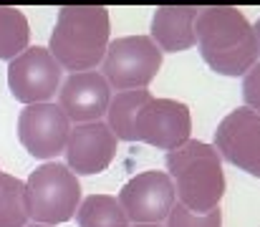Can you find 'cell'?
Returning a JSON list of instances; mask_svg holds the SVG:
<instances>
[{
  "label": "cell",
  "instance_id": "6da1fadb",
  "mask_svg": "<svg viewBox=\"0 0 260 227\" xmlns=\"http://www.w3.org/2000/svg\"><path fill=\"white\" fill-rule=\"evenodd\" d=\"M194 41L205 63L220 76H245L260 58L255 30L235 5L200 8Z\"/></svg>",
  "mask_w": 260,
  "mask_h": 227
},
{
  "label": "cell",
  "instance_id": "7a4b0ae2",
  "mask_svg": "<svg viewBox=\"0 0 260 227\" xmlns=\"http://www.w3.org/2000/svg\"><path fill=\"white\" fill-rule=\"evenodd\" d=\"M111 20L104 5H66L58 10L48 51L63 71L81 74L101 63Z\"/></svg>",
  "mask_w": 260,
  "mask_h": 227
},
{
  "label": "cell",
  "instance_id": "3957f363",
  "mask_svg": "<svg viewBox=\"0 0 260 227\" xmlns=\"http://www.w3.org/2000/svg\"><path fill=\"white\" fill-rule=\"evenodd\" d=\"M167 174L177 202L192 212H210L225 197L222 159L212 144L189 139L179 149L167 151Z\"/></svg>",
  "mask_w": 260,
  "mask_h": 227
},
{
  "label": "cell",
  "instance_id": "277c9868",
  "mask_svg": "<svg viewBox=\"0 0 260 227\" xmlns=\"http://www.w3.org/2000/svg\"><path fill=\"white\" fill-rule=\"evenodd\" d=\"M28 217L36 225L69 222L81 205V182L61 161H46L25 179Z\"/></svg>",
  "mask_w": 260,
  "mask_h": 227
},
{
  "label": "cell",
  "instance_id": "5b68a950",
  "mask_svg": "<svg viewBox=\"0 0 260 227\" xmlns=\"http://www.w3.org/2000/svg\"><path fill=\"white\" fill-rule=\"evenodd\" d=\"M162 69V51L149 36L109 41L101 58V76L116 91L147 88Z\"/></svg>",
  "mask_w": 260,
  "mask_h": 227
},
{
  "label": "cell",
  "instance_id": "8992f818",
  "mask_svg": "<svg viewBox=\"0 0 260 227\" xmlns=\"http://www.w3.org/2000/svg\"><path fill=\"white\" fill-rule=\"evenodd\" d=\"M192 114L187 104L174 99H149L134 116L132 142H144L149 147L172 151L189 142Z\"/></svg>",
  "mask_w": 260,
  "mask_h": 227
},
{
  "label": "cell",
  "instance_id": "52a82bcc",
  "mask_svg": "<svg viewBox=\"0 0 260 227\" xmlns=\"http://www.w3.org/2000/svg\"><path fill=\"white\" fill-rule=\"evenodd\" d=\"M61 78L63 69L43 46L25 48L20 56L8 61V88L13 99L25 106L51 101L61 88Z\"/></svg>",
  "mask_w": 260,
  "mask_h": 227
},
{
  "label": "cell",
  "instance_id": "ba28073f",
  "mask_svg": "<svg viewBox=\"0 0 260 227\" xmlns=\"http://www.w3.org/2000/svg\"><path fill=\"white\" fill-rule=\"evenodd\" d=\"M119 205L134 225H159L172 212L177 194L167 172L147 169L119 189Z\"/></svg>",
  "mask_w": 260,
  "mask_h": 227
},
{
  "label": "cell",
  "instance_id": "9c48e42d",
  "mask_svg": "<svg viewBox=\"0 0 260 227\" xmlns=\"http://www.w3.org/2000/svg\"><path fill=\"white\" fill-rule=\"evenodd\" d=\"M71 121L58 104H30L18 116V139L25 151L36 159L51 161L63 154L69 142Z\"/></svg>",
  "mask_w": 260,
  "mask_h": 227
},
{
  "label": "cell",
  "instance_id": "30bf717a",
  "mask_svg": "<svg viewBox=\"0 0 260 227\" xmlns=\"http://www.w3.org/2000/svg\"><path fill=\"white\" fill-rule=\"evenodd\" d=\"M215 151L238 169L260 179V114L248 106L230 111L215 132Z\"/></svg>",
  "mask_w": 260,
  "mask_h": 227
},
{
  "label": "cell",
  "instance_id": "8fae6325",
  "mask_svg": "<svg viewBox=\"0 0 260 227\" xmlns=\"http://www.w3.org/2000/svg\"><path fill=\"white\" fill-rule=\"evenodd\" d=\"M116 137L106 121L74 124L66 142V167L74 174H101L116 156Z\"/></svg>",
  "mask_w": 260,
  "mask_h": 227
},
{
  "label": "cell",
  "instance_id": "7c38bea8",
  "mask_svg": "<svg viewBox=\"0 0 260 227\" xmlns=\"http://www.w3.org/2000/svg\"><path fill=\"white\" fill-rule=\"evenodd\" d=\"M111 101V86L99 71L71 74L61 81L58 88V106L71 124L101 121Z\"/></svg>",
  "mask_w": 260,
  "mask_h": 227
},
{
  "label": "cell",
  "instance_id": "4fadbf2b",
  "mask_svg": "<svg viewBox=\"0 0 260 227\" xmlns=\"http://www.w3.org/2000/svg\"><path fill=\"white\" fill-rule=\"evenodd\" d=\"M200 8L194 5H165L152 15V41L162 53H182L192 48L194 41V20Z\"/></svg>",
  "mask_w": 260,
  "mask_h": 227
},
{
  "label": "cell",
  "instance_id": "5bb4252c",
  "mask_svg": "<svg viewBox=\"0 0 260 227\" xmlns=\"http://www.w3.org/2000/svg\"><path fill=\"white\" fill-rule=\"evenodd\" d=\"M152 99V93L147 88H132V91H116V96H111L106 116H109V129L114 132L116 139L121 142H132V124L137 111Z\"/></svg>",
  "mask_w": 260,
  "mask_h": 227
},
{
  "label": "cell",
  "instance_id": "9a60e30c",
  "mask_svg": "<svg viewBox=\"0 0 260 227\" xmlns=\"http://www.w3.org/2000/svg\"><path fill=\"white\" fill-rule=\"evenodd\" d=\"M30 25L20 8L0 5V61H13L28 48Z\"/></svg>",
  "mask_w": 260,
  "mask_h": 227
},
{
  "label": "cell",
  "instance_id": "2e32d148",
  "mask_svg": "<svg viewBox=\"0 0 260 227\" xmlns=\"http://www.w3.org/2000/svg\"><path fill=\"white\" fill-rule=\"evenodd\" d=\"M79 227H129V217L111 194H91L76 210Z\"/></svg>",
  "mask_w": 260,
  "mask_h": 227
},
{
  "label": "cell",
  "instance_id": "e0dca14e",
  "mask_svg": "<svg viewBox=\"0 0 260 227\" xmlns=\"http://www.w3.org/2000/svg\"><path fill=\"white\" fill-rule=\"evenodd\" d=\"M28 202H25V182L3 174L0 182V227H25L28 225Z\"/></svg>",
  "mask_w": 260,
  "mask_h": 227
},
{
  "label": "cell",
  "instance_id": "ac0fdd59",
  "mask_svg": "<svg viewBox=\"0 0 260 227\" xmlns=\"http://www.w3.org/2000/svg\"><path fill=\"white\" fill-rule=\"evenodd\" d=\"M167 227H222V212L220 207L210 212H192L184 205L174 202L172 212L167 215Z\"/></svg>",
  "mask_w": 260,
  "mask_h": 227
},
{
  "label": "cell",
  "instance_id": "d6986e66",
  "mask_svg": "<svg viewBox=\"0 0 260 227\" xmlns=\"http://www.w3.org/2000/svg\"><path fill=\"white\" fill-rule=\"evenodd\" d=\"M243 99H245V106L253 109L255 114H260V61L245 74L243 81Z\"/></svg>",
  "mask_w": 260,
  "mask_h": 227
},
{
  "label": "cell",
  "instance_id": "ffe728a7",
  "mask_svg": "<svg viewBox=\"0 0 260 227\" xmlns=\"http://www.w3.org/2000/svg\"><path fill=\"white\" fill-rule=\"evenodd\" d=\"M253 30H255V38H258V46H260V18H258V25H255Z\"/></svg>",
  "mask_w": 260,
  "mask_h": 227
},
{
  "label": "cell",
  "instance_id": "44dd1931",
  "mask_svg": "<svg viewBox=\"0 0 260 227\" xmlns=\"http://www.w3.org/2000/svg\"><path fill=\"white\" fill-rule=\"evenodd\" d=\"M134 227H159V225H134Z\"/></svg>",
  "mask_w": 260,
  "mask_h": 227
},
{
  "label": "cell",
  "instance_id": "7402d4cb",
  "mask_svg": "<svg viewBox=\"0 0 260 227\" xmlns=\"http://www.w3.org/2000/svg\"><path fill=\"white\" fill-rule=\"evenodd\" d=\"M25 227H46V225H25Z\"/></svg>",
  "mask_w": 260,
  "mask_h": 227
},
{
  "label": "cell",
  "instance_id": "603a6c76",
  "mask_svg": "<svg viewBox=\"0 0 260 227\" xmlns=\"http://www.w3.org/2000/svg\"><path fill=\"white\" fill-rule=\"evenodd\" d=\"M3 174H5V172H3V169H0V182H3Z\"/></svg>",
  "mask_w": 260,
  "mask_h": 227
}]
</instances>
